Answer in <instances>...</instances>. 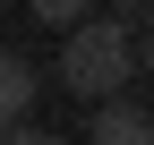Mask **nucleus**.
<instances>
[{
    "instance_id": "39448f33",
    "label": "nucleus",
    "mask_w": 154,
    "mask_h": 145,
    "mask_svg": "<svg viewBox=\"0 0 154 145\" xmlns=\"http://www.w3.org/2000/svg\"><path fill=\"white\" fill-rule=\"evenodd\" d=\"M0 145H60L51 128H26V120H9V128H0Z\"/></svg>"
},
{
    "instance_id": "423d86ee",
    "label": "nucleus",
    "mask_w": 154,
    "mask_h": 145,
    "mask_svg": "<svg viewBox=\"0 0 154 145\" xmlns=\"http://www.w3.org/2000/svg\"><path fill=\"white\" fill-rule=\"evenodd\" d=\"M137 60H146V68H154V17H146V43H137Z\"/></svg>"
},
{
    "instance_id": "7ed1b4c3",
    "label": "nucleus",
    "mask_w": 154,
    "mask_h": 145,
    "mask_svg": "<svg viewBox=\"0 0 154 145\" xmlns=\"http://www.w3.org/2000/svg\"><path fill=\"white\" fill-rule=\"evenodd\" d=\"M34 111V60L26 51H0V128Z\"/></svg>"
},
{
    "instance_id": "20e7f679",
    "label": "nucleus",
    "mask_w": 154,
    "mask_h": 145,
    "mask_svg": "<svg viewBox=\"0 0 154 145\" xmlns=\"http://www.w3.org/2000/svg\"><path fill=\"white\" fill-rule=\"evenodd\" d=\"M26 9H34V17H43V26H77V17H86V9H94V0H26Z\"/></svg>"
},
{
    "instance_id": "f257e3e1",
    "label": "nucleus",
    "mask_w": 154,
    "mask_h": 145,
    "mask_svg": "<svg viewBox=\"0 0 154 145\" xmlns=\"http://www.w3.org/2000/svg\"><path fill=\"white\" fill-rule=\"evenodd\" d=\"M137 77V17H77V26H60V85L69 94H120V85Z\"/></svg>"
},
{
    "instance_id": "f03ea898",
    "label": "nucleus",
    "mask_w": 154,
    "mask_h": 145,
    "mask_svg": "<svg viewBox=\"0 0 154 145\" xmlns=\"http://www.w3.org/2000/svg\"><path fill=\"white\" fill-rule=\"evenodd\" d=\"M94 145H154V111L128 94V85L94 102Z\"/></svg>"
}]
</instances>
